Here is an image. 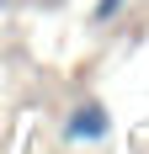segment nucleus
Wrapping results in <instances>:
<instances>
[{"instance_id": "f03ea898", "label": "nucleus", "mask_w": 149, "mask_h": 154, "mask_svg": "<svg viewBox=\"0 0 149 154\" xmlns=\"http://www.w3.org/2000/svg\"><path fill=\"white\" fill-rule=\"evenodd\" d=\"M117 11H122V0H96V11H90V21H96V27H106V21H112Z\"/></svg>"}, {"instance_id": "f257e3e1", "label": "nucleus", "mask_w": 149, "mask_h": 154, "mask_svg": "<svg viewBox=\"0 0 149 154\" xmlns=\"http://www.w3.org/2000/svg\"><path fill=\"white\" fill-rule=\"evenodd\" d=\"M112 133V112L101 101H80L74 112H64V143H106Z\"/></svg>"}]
</instances>
